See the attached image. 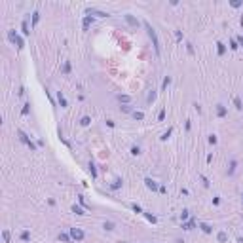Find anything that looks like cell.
<instances>
[{"instance_id": "obj_29", "label": "cell", "mask_w": 243, "mask_h": 243, "mask_svg": "<svg viewBox=\"0 0 243 243\" xmlns=\"http://www.w3.org/2000/svg\"><path fill=\"white\" fill-rule=\"evenodd\" d=\"M91 124V118H89V116H84L82 120H80V125H84V127H86V125H89Z\"/></svg>"}, {"instance_id": "obj_22", "label": "cell", "mask_w": 243, "mask_h": 243, "mask_svg": "<svg viewBox=\"0 0 243 243\" xmlns=\"http://www.w3.org/2000/svg\"><path fill=\"white\" fill-rule=\"evenodd\" d=\"M169 84H171V76H165L163 82H161V91H163V89H167V86H169Z\"/></svg>"}, {"instance_id": "obj_24", "label": "cell", "mask_w": 243, "mask_h": 243, "mask_svg": "<svg viewBox=\"0 0 243 243\" xmlns=\"http://www.w3.org/2000/svg\"><path fill=\"white\" fill-rule=\"evenodd\" d=\"M118 101L124 103V105H127V103L131 101V97H129V95H118Z\"/></svg>"}, {"instance_id": "obj_12", "label": "cell", "mask_w": 243, "mask_h": 243, "mask_svg": "<svg viewBox=\"0 0 243 243\" xmlns=\"http://www.w3.org/2000/svg\"><path fill=\"white\" fill-rule=\"evenodd\" d=\"M122 184H124V180H122V179H116L114 182L110 184V190H120V188H122Z\"/></svg>"}, {"instance_id": "obj_41", "label": "cell", "mask_w": 243, "mask_h": 243, "mask_svg": "<svg viewBox=\"0 0 243 243\" xmlns=\"http://www.w3.org/2000/svg\"><path fill=\"white\" fill-rule=\"evenodd\" d=\"M186 51H188L190 55H194V46H192V44H190V42H188V44H186Z\"/></svg>"}, {"instance_id": "obj_3", "label": "cell", "mask_w": 243, "mask_h": 243, "mask_svg": "<svg viewBox=\"0 0 243 243\" xmlns=\"http://www.w3.org/2000/svg\"><path fill=\"white\" fill-rule=\"evenodd\" d=\"M17 137H19V141L23 142V144H27V146H29V148H31V150H32V152L36 150V146H38V144H34V142H32V141H31V139H29V135H27V133H25L23 129H17Z\"/></svg>"}, {"instance_id": "obj_35", "label": "cell", "mask_w": 243, "mask_h": 243, "mask_svg": "<svg viewBox=\"0 0 243 243\" xmlns=\"http://www.w3.org/2000/svg\"><path fill=\"white\" fill-rule=\"evenodd\" d=\"M78 201H80V205L87 207V209H91V205H89V203H86V199H84V196H78Z\"/></svg>"}, {"instance_id": "obj_20", "label": "cell", "mask_w": 243, "mask_h": 243, "mask_svg": "<svg viewBox=\"0 0 243 243\" xmlns=\"http://www.w3.org/2000/svg\"><path fill=\"white\" fill-rule=\"evenodd\" d=\"M89 173H91L93 179H97V167H95V163H93V161H89Z\"/></svg>"}, {"instance_id": "obj_45", "label": "cell", "mask_w": 243, "mask_h": 243, "mask_svg": "<svg viewBox=\"0 0 243 243\" xmlns=\"http://www.w3.org/2000/svg\"><path fill=\"white\" fill-rule=\"evenodd\" d=\"M236 42H238V46H243V34H239V36H236Z\"/></svg>"}, {"instance_id": "obj_7", "label": "cell", "mask_w": 243, "mask_h": 243, "mask_svg": "<svg viewBox=\"0 0 243 243\" xmlns=\"http://www.w3.org/2000/svg\"><path fill=\"white\" fill-rule=\"evenodd\" d=\"M124 19L127 21L129 25H131V27H135V29H137L139 25H141V23H139V19H137V17H133L131 14H125V15H124Z\"/></svg>"}, {"instance_id": "obj_33", "label": "cell", "mask_w": 243, "mask_h": 243, "mask_svg": "<svg viewBox=\"0 0 243 243\" xmlns=\"http://www.w3.org/2000/svg\"><path fill=\"white\" fill-rule=\"evenodd\" d=\"M188 216H190V211H188V209H182V213H180V220L184 222V220L188 218Z\"/></svg>"}, {"instance_id": "obj_8", "label": "cell", "mask_w": 243, "mask_h": 243, "mask_svg": "<svg viewBox=\"0 0 243 243\" xmlns=\"http://www.w3.org/2000/svg\"><path fill=\"white\" fill-rule=\"evenodd\" d=\"M194 228H196V220H194V218L184 220V222H182V230H186V232H190V230H194Z\"/></svg>"}, {"instance_id": "obj_49", "label": "cell", "mask_w": 243, "mask_h": 243, "mask_svg": "<svg viewBox=\"0 0 243 243\" xmlns=\"http://www.w3.org/2000/svg\"><path fill=\"white\" fill-rule=\"evenodd\" d=\"M158 192H161V194H167V188H165V186H160V190H158Z\"/></svg>"}, {"instance_id": "obj_6", "label": "cell", "mask_w": 243, "mask_h": 243, "mask_svg": "<svg viewBox=\"0 0 243 243\" xmlns=\"http://www.w3.org/2000/svg\"><path fill=\"white\" fill-rule=\"evenodd\" d=\"M144 184H146V188H148V190H152V192H156V190H160L158 182H156V180H152L150 177H146V179H144Z\"/></svg>"}, {"instance_id": "obj_48", "label": "cell", "mask_w": 243, "mask_h": 243, "mask_svg": "<svg viewBox=\"0 0 243 243\" xmlns=\"http://www.w3.org/2000/svg\"><path fill=\"white\" fill-rule=\"evenodd\" d=\"M122 110H124V112H131V106L125 105V106H122Z\"/></svg>"}, {"instance_id": "obj_5", "label": "cell", "mask_w": 243, "mask_h": 243, "mask_svg": "<svg viewBox=\"0 0 243 243\" xmlns=\"http://www.w3.org/2000/svg\"><path fill=\"white\" fill-rule=\"evenodd\" d=\"M86 15H97V17H108V14L106 12H101V10H95V8H87L86 10Z\"/></svg>"}, {"instance_id": "obj_47", "label": "cell", "mask_w": 243, "mask_h": 243, "mask_svg": "<svg viewBox=\"0 0 243 243\" xmlns=\"http://www.w3.org/2000/svg\"><path fill=\"white\" fill-rule=\"evenodd\" d=\"M194 110H196V112H197V114H199V112H201V106H199V105H197V103H194Z\"/></svg>"}, {"instance_id": "obj_51", "label": "cell", "mask_w": 243, "mask_h": 243, "mask_svg": "<svg viewBox=\"0 0 243 243\" xmlns=\"http://www.w3.org/2000/svg\"><path fill=\"white\" fill-rule=\"evenodd\" d=\"M241 201H243V196H241Z\"/></svg>"}, {"instance_id": "obj_17", "label": "cell", "mask_w": 243, "mask_h": 243, "mask_svg": "<svg viewBox=\"0 0 243 243\" xmlns=\"http://www.w3.org/2000/svg\"><path fill=\"white\" fill-rule=\"evenodd\" d=\"M234 106H236V110H243V103L239 97H234Z\"/></svg>"}, {"instance_id": "obj_28", "label": "cell", "mask_w": 243, "mask_h": 243, "mask_svg": "<svg viewBox=\"0 0 243 243\" xmlns=\"http://www.w3.org/2000/svg\"><path fill=\"white\" fill-rule=\"evenodd\" d=\"M57 239H59V241H70L72 238H70V234H59V236H57Z\"/></svg>"}, {"instance_id": "obj_27", "label": "cell", "mask_w": 243, "mask_h": 243, "mask_svg": "<svg viewBox=\"0 0 243 243\" xmlns=\"http://www.w3.org/2000/svg\"><path fill=\"white\" fill-rule=\"evenodd\" d=\"M10 238H12L10 230H4V232H2V239H4V243H10Z\"/></svg>"}, {"instance_id": "obj_38", "label": "cell", "mask_w": 243, "mask_h": 243, "mask_svg": "<svg viewBox=\"0 0 243 243\" xmlns=\"http://www.w3.org/2000/svg\"><path fill=\"white\" fill-rule=\"evenodd\" d=\"M238 48H239V46H238V42H236V38H232V42H230V50H234V51H236Z\"/></svg>"}, {"instance_id": "obj_25", "label": "cell", "mask_w": 243, "mask_h": 243, "mask_svg": "<svg viewBox=\"0 0 243 243\" xmlns=\"http://www.w3.org/2000/svg\"><path fill=\"white\" fill-rule=\"evenodd\" d=\"M38 21H40V14H38V12H32V27H36Z\"/></svg>"}, {"instance_id": "obj_16", "label": "cell", "mask_w": 243, "mask_h": 243, "mask_svg": "<svg viewBox=\"0 0 243 243\" xmlns=\"http://www.w3.org/2000/svg\"><path fill=\"white\" fill-rule=\"evenodd\" d=\"M142 215H144V218H146L148 222H152V224H156V222H158V218L154 215H150V213H142Z\"/></svg>"}, {"instance_id": "obj_2", "label": "cell", "mask_w": 243, "mask_h": 243, "mask_svg": "<svg viewBox=\"0 0 243 243\" xmlns=\"http://www.w3.org/2000/svg\"><path fill=\"white\" fill-rule=\"evenodd\" d=\"M8 40L12 42V44H15V46H17V50H23V48H25L23 38L19 36V34H17L15 31H10V32H8Z\"/></svg>"}, {"instance_id": "obj_42", "label": "cell", "mask_w": 243, "mask_h": 243, "mask_svg": "<svg viewBox=\"0 0 243 243\" xmlns=\"http://www.w3.org/2000/svg\"><path fill=\"white\" fill-rule=\"evenodd\" d=\"M230 6H232V8H239V6H241V2H239V0H232V2H230Z\"/></svg>"}, {"instance_id": "obj_36", "label": "cell", "mask_w": 243, "mask_h": 243, "mask_svg": "<svg viewBox=\"0 0 243 243\" xmlns=\"http://www.w3.org/2000/svg\"><path fill=\"white\" fill-rule=\"evenodd\" d=\"M63 74H70V63H69V61L63 65Z\"/></svg>"}, {"instance_id": "obj_1", "label": "cell", "mask_w": 243, "mask_h": 243, "mask_svg": "<svg viewBox=\"0 0 243 243\" xmlns=\"http://www.w3.org/2000/svg\"><path fill=\"white\" fill-rule=\"evenodd\" d=\"M142 25H144V29H146V32H148V38L152 40V46H154L156 55H160V53H161V50H160V40H158V34H156V31H154V27H152L148 21H142Z\"/></svg>"}, {"instance_id": "obj_13", "label": "cell", "mask_w": 243, "mask_h": 243, "mask_svg": "<svg viewBox=\"0 0 243 243\" xmlns=\"http://www.w3.org/2000/svg\"><path fill=\"white\" fill-rule=\"evenodd\" d=\"M199 228H201L205 234H211V232H213V226H211V224H207V222H199Z\"/></svg>"}, {"instance_id": "obj_23", "label": "cell", "mask_w": 243, "mask_h": 243, "mask_svg": "<svg viewBox=\"0 0 243 243\" xmlns=\"http://www.w3.org/2000/svg\"><path fill=\"white\" fill-rule=\"evenodd\" d=\"M29 239H31V232H29V230H23V232H21V241H29Z\"/></svg>"}, {"instance_id": "obj_31", "label": "cell", "mask_w": 243, "mask_h": 243, "mask_svg": "<svg viewBox=\"0 0 243 243\" xmlns=\"http://www.w3.org/2000/svg\"><path fill=\"white\" fill-rule=\"evenodd\" d=\"M29 112H31V103H25V105H23V110H21V114L27 116Z\"/></svg>"}, {"instance_id": "obj_9", "label": "cell", "mask_w": 243, "mask_h": 243, "mask_svg": "<svg viewBox=\"0 0 243 243\" xmlns=\"http://www.w3.org/2000/svg\"><path fill=\"white\" fill-rule=\"evenodd\" d=\"M226 114H228V110H226V106H224V105H220V103H218V105H216V116H218V118H224Z\"/></svg>"}, {"instance_id": "obj_40", "label": "cell", "mask_w": 243, "mask_h": 243, "mask_svg": "<svg viewBox=\"0 0 243 243\" xmlns=\"http://www.w3.org/2000/svg\"><path fill=\"white\" fill-rule=\"evenodd\" d=\"M131 209H133L135 213H142V209H141V205H137V203H133V205H131Z\"/></svg>"}, {"instance_id": "obj_44", "label": "cell", "mask_w": 243, "mask_h": 243, "mask_svg": "<svg viewBox=\"0 0 243 243\" xmlns=\"http://www.w3.org/2000/svg\"><path fill=\"white\" fill-rule=\"evenodd\" d=\"M216 141H218L216 135H209V142H211V144H216Z\"/></svg>"}, {"instance_id": "obj_37", "label": "cell", "mask_w": 243, "mask_h": 243, "mask_svg": "<svg viewBox=\"0 0 243 243\" xmlns=\"http://www.w3.org/2000/svg\"><path fill=\"white\" fill-rule=\"evenodd\" d=\"M131 154H133V156H139V154H141V148H139L137 144H135V146H131Z\"/></svg>"}, {"instance_id": "obj_34", "label": "cell", "mask_w": 243, "mask_h": 243, "mask_svg": "<svg viewBox=\"0 0 243 243\" xmlns=\"http://www.w3.org/2000/svg\"><path fill=\"white\" fill-rule=\"evenodd\" d=\"M133 118H135V120H144V112H139V110H135V112H133Z\"/></svg>"}, {"instance_id": "obj_46", "label": "cell", "mask_w": 243, "mask_h": 243, "mask_svg": "<svg viewBox=\"0 0 243 243\" xmlns=\"http://www.w3.org/2000/svg\"><path fill=\"white\" fill-rule=\"evenodd\" d=\"M163 118H165V110H160V114H158V120H160V122H163Z\"/></svg>"}, {"instance_id": "obj_21", "label": "cell", "mask_w": 243, "mask_h": 243, "mask_svg": "<svg viewBox=\"0 0 243 243\" xmlns=\"http://www.w3.org/2000/svg\"><path fill=\"white\" fill-rule=\"evenodd\" d=\"M156 95H158V93H156V89H152V91H150V93H148V97H146V101H148V103H154V101H156Z\"/></svg>"}, {"instance_id": "obj_10", "label": "cell", "mask_w": 243, "mask_h": 243, "mask_svg": "<svg viewBox=\"0 0 243 243\" xmlns=\"http://www.w3.org/2000/svg\"><path fill=\"white\" fill-rule=\"evenodd\" d=\"M93 21H95V19H93L91 15H86V17H84V21H82L84 31H87V29H89V25H93Z\"/></svg>"}, {"instance_id": "obj_30", "label": "cell", "mask_w": 243, "mask_h": 243, "mask_svg": "<svg viewBox=\"0 0 243 243\" xmlns=\"http://www.w3.org/2000/svg\"><path fill=\"white\" fill-rule=\"evenodd\" d=\"M171 133H173V127H169V129H167V131H165V133H163V135H161V137H160V139H161V141H167V139H169V137H171Z\"/></svg>"}, {"instance_id": "obj_43", "label": "cell", "mask_w": 243, "mask_h": 243, "mask_svg": "<svg viewBox=\"0 0 243 243\" xmlns=\"http://www.w3.org/2000/svg\"><path fill=\"white\" fill-rule=\"evenodd\" d=\"M175 38H177V42H180V40H182V32H180V31H175Z\"/></svg>"}, {"instance_id": "obj_19", "label": "cell", "mask_w": 243, "mask_h": 243, "mask_svg": "<svg viewBox=\"0 0 243 243\" xmlns=\"http://www.w3.org/2000/svg\"><path fill=\"white\" fill-rule=\"evenodd\" d=\"M216 50H218V55H224L226 53V46L222 42H216Z\"/></svg>"}, {"instance_id": "obj_32", "label": "cell", "mask_w": 243, "mask_h": 243, "mask_svg": "<svg viewBox=\"0 0 243 243\" xmlns=\"http://www.w3.org/2000/svg\"><path fill=\"white\" fill-rule=\"evenodd\" d=\"M236 167H238V161H236V160H232V161H230V171H228V173H230V175H234Z\"/></svg>"}, {"instance_id": "obj_4", "label": "cell", "mask_w": 243, "mask_h": 243, "mask_svg": "<svg viewBox=\"0 0 243 243\" xmlns=\"http://www.w3.org/2000/svg\"><path fill=\"white\" fill-rule=\"evenodd\" d=\"M69 234H70V238H72L76 243H78V241H82V239L86 238L84 230H80V228H70V232H69Z\"/></svg>"}, {"instance_id": "obj_50", "label": "cell", "mask_w": 243, "mask_h": 243, "mask_svg": "<svg viewBox=\"0 0 243 243\" xmlns=\"http://www.w3.org/2000/svg\"><path fill=\"white\" fill-rule=\"evenodd\" d=\"M238 243H243V238H239V239H238Z\"/></svg>"}, {"instance_id": "obj_14", "label": "cell", "mask_w": 243, "mask_h": 243, "mask_svg": "<svg viewBox=\"0 0 243 243\" xmlns=\"http://www.w3.org/2000/svg\"><path fill=\"white\" fill-rule=\"evenodd\" d=\"M216 239H218V243H226L228 241V234H226V232H218V234H216Z\"/></svg>"}, {"instance_id": "obj_39", "label": "cell", "mask_w": 243, "mask_h": 243, "mask_svg": "<svg viewBox=\"0 0 243 243\" xmlns=\"http://www.w3.org/2000/svg\"><path fill=\"white\" fill-rule=\"evenodd\" d=\"M199 179H201L203 186H205V188H209V180H207V177H203V175H199Z\"/></svg>"}, {"instance_id": "obj_26", "label": "cell", "mask_w": 243, "mask_h": 243, "mask_svg": "<svg viewBox=\"0 0 243 243\" xmlns=\"http://www.w3.org/2000/svg\"><path fill=\"white\" fill-rule=\"evenodd\" d=\"M21 31H23V34H25V36H27V34H31V31H29V23H27V21H23V23H21Z\"/></svg>"}, {"instance_id": "obj_18", "label": "cell", "mask_w": 243, "mask_h": 243, "mask_svg": "<svg viewBox=\"0 0 243 243\" xmlns=\"http://www.w3.org/2000/svg\"><path fill=\"white\" fill-rule=\"evenodd\" d=\"M72 213H74V215H86V213H84V209H82L80 205H76V203L72 205Z\"/></svg>"}, {"instance_id": "obj_15", "label": "cell", "mask_w": 243, "mask_h": 243, "mask_svg": "<svg viewBox=\"0 0 243 243\" xmlns=\"http://www.w3.org/2000/svg\"><path fill=\"white\" fill-rule=\"evenodd\" d=\"M103 228H105L106 232H112V230H114L116 226H114V222H110V220H105V224H103Z\"/></svg>"}, {"instance_id": "obj_11", "label": "cell", "mask_w": 243, "mask_h": 243, "mask_svg": "<svg viewBox=\"0 0 243 243\" xmlns=\"http://www.w3.org/2000/svg\"><path fill=\"white\" fill-rule=\"evenodd\" d=\"M57 99H59V105H61V108H67V106H69V103H67V99H65V95L63 93H57Z\"/></svg>"}]
</instances>
